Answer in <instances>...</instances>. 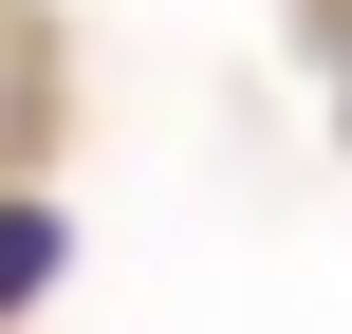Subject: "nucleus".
I'll list each match as a JSON object with an SVG mask.
<instances>
[{
    "label": "nucleus",
    "mask_w": 352,
    "mask_h": 334,
    "mask_svg": "<svg viewBox=\"0 0 352 334\" xmlns=\"http://www.w3.org/2000/svg\"><path fill=\"white\" fill-rule=\"evenodd\" d=\"M37 279H56V223H37V205H0V316H19Z\"/></svg>",
    "instance_id": "obj_1"
}]
</instances>
